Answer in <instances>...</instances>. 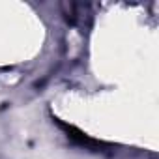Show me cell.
Listing matches in <instances>:
<instances>
[{
  "label": "cell",
  "mask_w": 159,
  "mask_h": 159,
  "mask_svg": "<svg viewBox=\"0 0 159 159\" xmlns=\"http://www.w3.org/2000/svg\"><path fill=\"white\" fill-rule=\"evenodd\" d=\"M58 124H60V127H62V129H66V131H67V137H69L73 142H77V144L84 146L86 150H98V148H101V146H103L101 142H98V140L90 139L88 135H84L83 131L75 129L73 125H67V124H62V122H58Z\"/></svg>",
  "instance_id": "cell-1"
}]
</instances>
